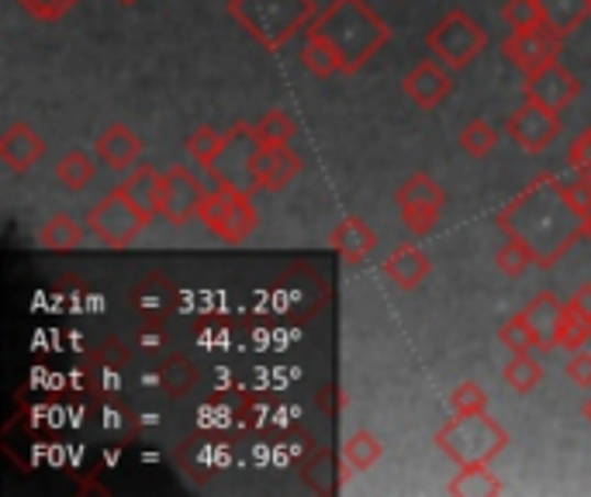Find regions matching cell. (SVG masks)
Returning a JSON list of instances; mask_svg holds the SVG:
<instances>
[{
    "label": "cell",
    "mask_w": 591,
    "mask_h": 497,
    "mask_svg": "<svg viewBox=\"0 0 591 497\" xmlns=\"http://www.w3.org/2000/svg\"><path fill=\"white\" fill-rule=\"evenodd\" d=\"M204 201L201 180L187 170V166H170L167 173L159 177V218L180 228L191 222Z\"/></svg>",
    "instance_id": "9"
},
{
    "label": "cell",
    "mask_w": 591,
    "mask_h": 497,
    "mask_svg": "<svg viewBox=\"0 0 591 497\" xmlns=\"http://www.w3.org/2000/svg\"><path fill=\"white\" fill-rule=\"evenodd\" d=\"M167 321H149V318H142L138 331H135V342L138 349H146V352H159V349H167Z\"/></svg>",
    "instance_id": "43"
},
{
    "label": "cell",
    "mask_w": 591,
    "mask_h": 497,
    "mask_svg": "<svg viewBox=\"0 0 591 497\" xmlns=\"http://www.w3.org/2000/svg\"><path fill=\"white\" fill-rule=\"evenodd\" d=\"M502 53L518 69V74L529 77V74H536V69H543V66H550V63L560 59L564 35L554 32L547 21L536 25V29H512V35L502 42Z\"/></svg>",
    "instance_id": "7"
},
{
    "label": "cell",
    "mask_w": 591,
    "mask_h": 497,
    "mask_svg": "<svg viewBox=\"0 0 591 497\" xmlns=\"http://www.w3.org/2000/svg\"><path fill=\"white\" fill-rule=\"evenodd\" d=\"M228 14L239 21L267 53L283 49L319 14L315 0H228Z\"/></svg>",
    "instance_id": "3"
},
{
    "label": "cell",
    "mask_w": 591,
    "mask_h": 497,
    "mask_svg": "<svg viewBox=\"0 0 591 497\" xmlns=\"http://www.w3.org/2000/svg\"><path fill=\"white\" fill-rule=\"evenodd\" d=\"M183 445L198 453V463H187L191 473H222V466L228 463V442L219 436H198V439H187Z\"/></svg>",
    "instance_id": "32"
},
{
    "label": "cell",
    "mask_w": 591,
    "mask_h": 497,
    "mask_svg": "<svg viewBox=\"0 0 591 497\" xmlns=\"http://www.w3.org/2000/svg\"><path fill=\"white\" fill-rule=\"evenodd\" d=\"M346 405H349V400H346V391L339 387V384H325L322 391H319V408L325 411V415H343L346 411Z\"/></svg>",
    "instance_id": "45"
},
{
    "label": "cell",
    "mask_w": 591,
    "mask_h": 497,
    "mask_svg": "<svg viewBox=\"0 0 591 497\" xmlns=\"http://www.w3.org/2000/svg\"><path fill=\"white\" fill-rule=\"evenodd\" d=\"M294 132H298L294 117L283 111V108L267 111V114L253 125V138L259 142V146H288V142L294 138Z\"/></svg>",
    "instance_id": "31"
},
{
    "label": "cell",
    "mask_w": 591,
    "mask_h": 497,
    "mask_svg": "<svg viewBox=\"0 0 591 497\" xmlns=\"http://www.w3.org/2000/svg\"><path fill=\"white\" fill-rule=\"evenodd\" d=\"M381 456H384L381 439H377L373 432H367V429L353 432V436L346 439V445H343V460L349 463L353 473H367Z\"/></svg>",
    "instance_id": "29"
},
{
    "label": "cell",
    "mask_w": 591,
    "mask_h": 497,
    "mask_svg": "<svg viewBox=\"0 0 591 497\" xmlns=\"http://www.w3.org/2000/svg\"><path fill=\"white\" fill-rule=\"evenodd\" d=\"M581 415H584V418H588V425H591V397H588L584 405H581Z\"/></svg>",
    "instance_id": "47"
},
{
    "label": "cell",
    "mask_w": 591,
    "mask_h": 497,
    "mask_svg": "<svg viewBox=\"0 0 591 497\" xmlns=\"http://www.w3.org/2000/svg\"><path fill=\"white\" fill-rule=\"evenodd\" d=\"M384 276L394 283V287H401V291H415L419 283L430 276V256H425L419 246H412V242H405V246H398L388 259H384Z\"/></svg>",
    "instance_id": "17"
},
{
    "label": "cell",
    "mask_w": 591,
    "mask_h": 497,
    "mask_svg": "<svg viewBox=\"0 0 591 497\" xmlns=\"http://www.w3.org/2000/svg\"><path fill=\"white\" fill-rule=\"evenodd\" d=\"M253 228H256V207H253L249 194L239 191V194H235V204H232V218H228L225 242H228V246L246 242L249 235H253Z\"/></svg>",
    "instance_id": "36"
},
{
    "label": "cell",
    "mask_w": 591,
    "mask_h": 497,
    "mask_svg": "<svg viewBox=\"0 0 591 497\" xmlns=\"http://www.w3.org/2000/svg\"><path fill=\"white\" fill-rule=\"evenodd\" d=\"M235 194H239V187H232V183H219L215 191L204 194L201 211H198L201 225H204L211 235H219L222 242H225V231H228V218H232Z\"/></svg>",
    "instance_id": "21"
},
{
    "label": "cell",
    "mask_w": 591,
    "mask_h": 497,
    "mask_svg": "<svg viewBox=\"0 0 591 497\" xmlns=\"http://www.w3.org/2000/svg\"><path fill=\"white\" fill-rule=\"evenodd\" d=\"M494 267H499V273H505V276H523L529 267H536V259L526 242L505 235V242L499 246V252H494Z\"/></svg>",
    "instance_id": "35"
},
{
    "label": "cell",
    "mask_w": 591,
    "mask_h": 497,
    "mask_svg": "<svg viewBox=\"0 0 591 497\" xmlns=\"http://www.w3.org/2000/svg\"><path fill=\"white\" fill-rule=\"evenodd\" d=\"M571 304L578 307L581 315H588V318H591V283H584V287H578V291L571 294Z\"/></svg>",
    "instance_id": "46"
},
{
    "label": "cell",
    "mask_w": 591,
    "mask_h": 497,
    "mask_svg": "<svg viewBox=\"0 0 591 497\" xmlns=\"http://www.w3.org/2000/svg\"><path fill=\"white\" fill-rule=\"evenodd\" d=\"M505 132H509V138L526 156H539V153H547L554 142L560 138V114L526 98L523 104H518L509 114Z\"/></svg>",
    "instance_id": "8"
},
{
    "label": "cell",
    "mask_w": 591,
    "mask_h": 497,
    "mask_svg": "<svg viewBox=\"0 0 591 497\" xmlns=\"http://www.w3.org/2000/svg\"><path fill=\"white\" fill-rule=\"evenodd\" d=\"M539 4H543V21L564 38L578 32L581 21L591 18V0H539Z\"/></svg>",
    "instance_id": "24"
},
{
    "label": "cell",
    "mask_w": 591,
    "mask_h": 497,
    "mask_svg": "<svg viewBox=\"0 0 591 497\" xmlns=\"http://www.w3.org/2000/svg\"><path fill=\"white\" fill-rule=\"evenodd\" d=\"M502 381L515 391V394H529L539 387L543 381V363L533 357V352H512V360L502 370Z\"/></svg>",
    "instance_id": "28"
},
{
    "label": "cell",
    "mask_w": 591,
    "mask_h": 497,
    "mask_svg": "<svg viewBox=\"0 0 591 497\" xmlns=\"http://www.w3.org/2000/svg\"><path fill=\"white\" fill-rule=\"evenodd\" d=\"M80 239H83V228H80L77 218H69V215H53L38 228V246L49 249V252H69V249L80 246Z\"/></svg>",
    "instance_id": "27"
},
{
    "label": "cell",
    "mask_w": 591,
    "mask_h": 497,
    "mask_svg": "<svg viewBox=\"0 0 591 497\" xmlns=\"http://www.w3.org/2000/svg\"><path fill=\"white\" fill-rule=\"evenodd\" d=\"M446 494H454V497H499V494H505V484L494 477L491 466H460L457 477L446 484Z\"/></svg>",
    "instance_id": "22"
},
{
    "label": "cell",
    "mask_w": 591,
    "mask_h": 497,
    "mask_svg": "<svg viewBox=\"0 0 591 497\" xmlns=\"http://www.w3.org/2000/svg\"><path fill=\"white\" fill-rule=\"evenodd\" d=\"M567 166L575 170V177L591 180V128H584V132L571 142V149H567Z\"/></svg>",
    "instance_id": "42"
},
{
    "label": "cell",
    "mask_w": 591,
    "mask_h": 497,
    "mask_svg": "<svg viewBox=\"0 0 591 497\" xmlns=\"http://www.w3.org/2000/svg\"><path fill=\"white\" fill-rule=\"evenodd\" d=\"M502 18L512 29H536L543 25V4L539 0H509L502 8Z\"/></svg>",
    "instance_id": "38"
},
{
    "label": "cell",
    "mask_w": 591,
    "mask_h": 497,
    "mask_svg": "<svg viewBox=\"0 0 591 497\" xmlns=\"http://www.w3.org/2000/svg\"><path fill=\"white\" fill-rule=\"evenodd\" d=\"M425 45H430L433 59H439L443 66L464 69L488 49V32L467 11L454 8L450 14H443V21H436L430 35H425Z\"/></svg>",
    "instance_id": "5"
},
{
    "label": "cell",
    "mask_w": 591,
    "mask_h": 497,
    "mask_svg": "<svg viewBox=\"0 0 591 497\" xmlns=\"http://www.w3.org/2000/svg\"><path fill=\"white\" fill-rule=\"evenodd\" d=\"M93 156H98L101 166H108V170H132L142 156V138L129 125L118 122L98 135V142H93Z\"/></svg>",
    "instance_id": "15"
},
{
    "label": "cell",
    "mask_w": 591,
    "mask_h": 497,
    "mask_svg": "<svg viewBox=\"0 0 591 497\" xmlns=\"http://www.w3.org/2000/svg\"><path fill=\"white\" fill-rule=\"evenodd\" d=\"M304 32L322 35L333 45L343 59V74H357L360 66H367V59H373L391 42L388 21L367 0H333L312 18V25Z\"/></svg>",
    "instance_id": "2"
},
{
    "label": "cell",
    "mask_w": 591,
    "mask_h": 497,
    "mask_svg": "<svg viewBox=\"0 0 591 497\" xmlns=\"http://www.w3.org/2000/svg\"><path fill=\"white\" fill-rule=\"evenodd\" d=\"M581 93V83L578 77H571L560 63H550V66H543L536 69V74H529L523 80V98L543 104V108H550V111H564L567 104H571L575 98Z\"/></svg>",
    "instance_id": "11"
},
{
    "label": "cell",
    "mask_w": 591,
    "mask_h": 497,
    "mask_svg": "<svg viewBox=\"0 0 591 497\" xmlns=\"http://www.w3.org/2000/svg\"><path fill=\"white\" fill-rule=\"evenodd\" d=\"M301 66L309 69L312 77L325 80V77H333V74H343V59L339 53L328 45L322 35H312V32H304V45H301Z\"/></svg>",
    "instance_id": "23"
},
{
    "label": "cell",
    "mask_w": 591,
    "mask_h": 497,
    "mask_svg": "<svg viewBox=\"0 0 591 497\" xmlns=\"http://www.w3.org/2000/svg\"><path fill=\"white\" fill-rule=\"evenodd\" d=\"M584 239H588V242H591V215H588V218H584Z\"/></svg>",
    "instance_id": "48"
},
{
    "label": "cell",
    "mask_w": 591,
    "mask_h": 497,
    "mask_svg": "<svg viewBox=\"0 0 591 497\" xmlns=\"http://www.w3.org/2000/svg\"><path fill=\"white\" fill-rule=\"evenodd\" d=\"M567 381L581 391H591V352H571V360H567Z\"/></svg>",
    "instance_id": "44"
},
{
    "label": "cell",
    "mask_w": 591,
    "mask_h": 497,
    "mask_svg": "<svg viewBox=\"0 0 591 497\" xmlns=\"http://www.w3.org/2000/svg\"><path fill=\"white\" fill-rule=\"evenodd\" d=\"M98 156L93 153H83V149H74V153H66L59 162H56V180L66 187V191H83V187L98 177Z\"/></svg>",
    "instance_id": "26"
},
{
    "label": "cell",
    "mask_w": 591,
    "mask_h": 497,
    "mask_svg": "<svg viewBox=\"0 0 591 497\" xmlns=\"http://www.w3.org/2000/svg\"><path fill=\"white\" fill-rule=\"evenodd\" d=\"M450 408L454 415H467V411H484L488 408V391L475 381L460 384L454 394H450Z\"/></svg>",
    "instance_id": "40"
},
{
    "label": "cell",
    "mask_w": 591,
    "mask_h": 497,
    "mask_svg": "<svg viewBox=\"0 0 591 497\" xmlns=\"http://www.w3.org/2000/svg\"><path fill=\"white\" fill-rule=\"evenodd\" d=\"M42 156H45V142L32 125L14 122V125H8L4 135H0V162H4L11 173L32 170Z\"/></svg>",
    "instance_id": "13"
},
{
    "label": "cell",
    "mask_w": 591,
    "mask_h": 497,
    "mask_svg": "<svg viewBox=\"0 0 591 497\" xmlns=\"http://www.w3.org/2000/svg\"><path fill=\"white\" fill-rule=\"evenodd\" d=\"M159 170L156 166H138V170H132L125 180H122V191L142 215H149V218H159Z\"/></svg>",
    "instance_id": "20"
},
{
    "label": "cell",
    "mask_w": 591,
    "mask_h": 497,
    "mask_svg": "<svg viewBox=\"0 0 591 497\" xmlns=\"http://www.w3.org/2000/svg\"><path fill=\"white\" fill-rule=\"evenodd\" d=\"M526 321L533 325L536 339H539V352H550L557 349V325H560V315H564V301L550 291H539L526 307H523Z\"/></svg>",
    "instance_id": "18"
},
{
    "label": "cell",
    "mask_w": 591,
    "mask_h": 497,
    "mask_svg": "<svg viewBox=\"0 0 591 497\" xmlns=\"http://www.w3.org/2000/svg\"><path fill=\"white\" fill-rule=\"evenodd\" d=\"M439 211L443 207H401V225H405L409 235H430L439 222Z\"/></svg>",
    "instance_id": "41"
},
{
    "label": "cell",
    "mask_w": 591,
    "mask_h": 497,
    "mask_svg": "<svg viewBox=\"0 0 591 497\" xmlns=\"http://www.w3.org/2000/svg\"><path fill=\"white\" fill-rule=\"evenodd\" d=\"M505 235L526 242L536 267L550 270L584 239V215L567 197V183L539 173L523 194H515L494 218Z\"/></svg>",
    "instance_id": "1"
},
{
    "label": "cell",
    "mask_w": 591,
    "mask_h": 497,
    "mask_svg": "<svg viewBox=\"0 0 591 497\" xmlns=\"http://www.w3.org/2000/svg\"><path fill=\"white\" fill-rule=\"evenodd\" d=\"M18 8L35 21H59L77 8V0H18Z\"/></svg>",
    "instance_id": "39"
},
{
    "label": "cell",
    "mask_w": 591,
    "mask_h": 497,
    "mask_svg": "<svg viewBox=\"0 0 591 497\" xmlns=\"http://www.w3.org/2000/svg\"><path fill=\"white\" fill-rule=\"evenodd\" d=\"M301 173V159L291 153V146H259L253 156V177L264 191H283Z\"/></svg>",
    "instance_id": "12"
},
{
    "label": "cell",
    "mask_w": 591,
    "mask_h": 497,
    "mask_svg": "<svg viewBox=\"0 0 591 497\" xmlns=\"http://www.w3.org/2000/svg\"><path fill=\"white\" fill-rule=\"evenodd\" d=\"M588 339H591V318L581 315L571 301H564V315L557 325V346L567 352H578Z\"/></svg>",
    "instance_id": "33"
},
{
    "label": "cell",
    "mask_w": 591,
    "mask_h": 497,
    "mask_svg": "<svg viewBox=\"0 0 591 497\" xmlns=\"http://www.w3.org/2000/svg\"><path fill=\"white\" fill-rule=\"evenodd\" d=\"M149 381L163 391V394H170L174 400H180V397H187L194 391V384H198V366L183 357V352H170V357H163L159 363H156V370H153V376Z\"/></svg>",
    "instance_id": "19"
},
{
    "label": "cell",
    "mask_w": 591,
    "mask_h": 497,
    "mask_svg": "<svg viewBox=\"0 0 591 497\" xmlns=\"http://www.w3.org/2000/svg\"><path fill=\"white\" fill-rule=\"evenodd\" d=\"M401 90H405V98H409L415 108L436 111V108L457 90V83H454L450 66H439L436 59H422V63L412 69V74L405 77Z\"/></svg>",
    "instance_id": "10"
},
{
    "label": "cell",
    "mask_w": 591,
    "mask_h": 497,
    "mask_svg": "<svg viewBox=\"0 0 591 497\" xmlns=\"http://www.w3.org/2000/svg\"><path fill=\"white\" fill-rule=\"evenodd\" d=\"M129 304L135 307V312L142 318H149V321H167L170 312L177 307V287L167 280V276H159V273H149L146 280H138L132 294H129Z\"/></svg>",
    "instance_id": "14"
},
{
    "label": "cell",
    "mask_w": 591,
    "mask_h": 497,
    "mask_svg": "<svg viewBox=\"0 0 591 497\" xmlns=\"http://www.w3.org/2000/svg\"><path fill=\"white\" fill-rule=\"evenodd\" d=\"M149 222L153 218L142 215L118 187L87 211V231L108 249H129Z\"/></svg>",
    "instance_id": "6"
},
{
    "label": "cell",
    "mask_w": 591,
    "mask_h": 497,
    "mask_svg": "<svg viewBox=\"0 0 591 497\" xmlns=\"http://www.w3.org/2000/svg\"><path fill=\"white\" fill-rule=\"evenodd\" d=\"M328 246H333V252H339L343 263L360 267L377 249V231L364 218H343L333 231H328Z\"/></svg>",
    "instance_id": "16"
},
{
    "label": "cell",
    "mask_w": 591,
    "mask_h": 497,
    "mask_svg": "<svg viewBox=\"0 0 591 497\" xmlns=\"http://www.w3.org/2000/svg\"><path fill=\"white\" fill-rule=\"evenodd\" d=\"M118 4H125V8H132V4H138V0H118Z\"/></svg>",
    "instance_id": "49"
},
{
    "label": "cell",
    "mask_w": 591,
    "mask_h": 497,
    "mask_svg": "<svg viewBox=\"0 0 591 497\" xmlns=\"http://www.w3.org/2000/svg\"><path fill=\"white\" fill-rule=\"evenodd\" d=\"M499 342H502L509 352H533V349H539L536 331H533V325L526 321L523 312L512 315V318L499 328Z\"/></svg>",
    "instance_id": "37"
},
{
    "label": "cell",
    "mask_w": 591,
    "mask_h": 497,
    "mask_svg": "<svg viewBox=\"0 0 591 497\" xmlns=\"http://www.w3.org/2000/svg\"><path fill=\"white\" fill-rule=\"evenodd\" d=\"M394 201H398V207H443L446 191L430 173H415L398 187Z\"/></svg>",
    "instance_id": "25"
},
{
    "label": "cell",
    "mask_w": 591,
    "mask_h": 497,
    "mask_svg": "<svg viewBox=\"0 0 591 497\" xmlns=\"http://www.w3.org/2000/svg\"><path fill=\"white\" fill-rule=\"evenodd\" d=\"M436 445L460 466H491V460H499V453L509 445V432L488 418V411H467L443 421Z\"/></svg>",
    "instance_id": "4"
},
{
    "label": "cell",
    "mask_w": 591,
    "mask_h": 497,
    "mask_svg": "<svg viewBox=\"0 0 591 497\" xmlns=\"http://www.w3.org/2000/svg\"><path fill=\"white\" fill-rule=\"evenodd\" d=\"M460 142V153L470 156V159H484L494 146H499V132H494L484 117H475V122H467L457 135Z\"/></svg>",
    "instance_id": "34"
},
{
    "label": "cell",
    "mask_w": 591,
    "mask_h": 497,
    "mask_svg": "<svg viewBox=\"0 0 591 497\" xmlns=\"http://www.w3.org/2000/svg\"><path fill=\"white\" fill-rule=\"evenodd\" d=\"M225 146H228V135L215 132L211 125H201V128H194L191 135H187V142H183L187 156H191L194 162H201L204 170H211V166H215V159L225 153Z\"/></svg>",
    "instance_id": "30"
}]
</instances>
